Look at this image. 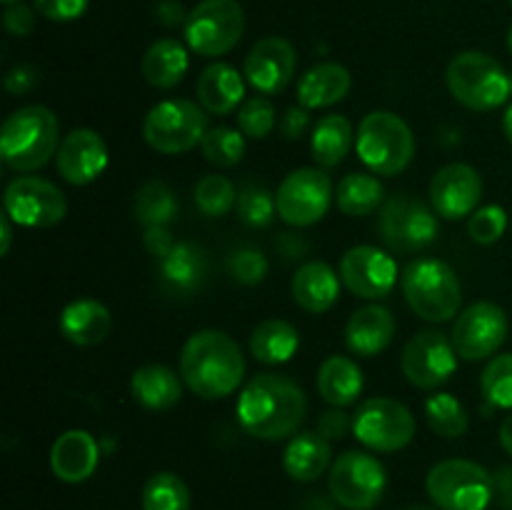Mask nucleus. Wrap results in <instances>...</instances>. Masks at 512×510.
Listing matches in <instances>:
<instances>
[{
  "mask_svg": "<svg viewBox=\"0 0 512 510\" xmlns=\"http://www.w3.org/2000/svg\"><path fill=\"white\" fill-rule=\"evenodd\" d=\"M195 90H198V103L210 115L238 113L240 105L245 103V75H240V70L230 63H210L200 73Z\"/></svg>",
  "mask_w": 512,
  "mask_h": 510,
  "instance_id": "obj_26",
  "label": "nucleus"
},
{
  "mask_svg": "<svg viewBox=\"0 0 512 510\" xmlns=\"http://www.w3.org/2000/svg\"><path fill=\"white\" fill-rule=\"evenodd\" d=\"M235 210H238V218L248 228H268L275 215H278L275 193H270L263 183L240 185Z\"/></svg>",
  "mask_w": 512,
  "mask_h": 510,
  "instance_id": "obj_40",
  "label": "nucleus"
},
{
  "mask_svg": "<svg viewBox=\"0 0 512 510\" xmlns=\"http://www.w3.org/2000/svg\"><path fill=\"white\" fill-rule=\"evenodd\" d=\"M245 10L238 0H200L183 23V38L193 53L220 58L243 40Z\"/></svg>",
  "mask_w": 512,
  "mask_h": 510,
  "instance_id": "obj_9",
  "label": "nucleus"
},
{
  "mask_svg": "<svg viewBox=\"0 0 512 510\" xmlns=\"http://www.w3.org/2000/svg\"><path fill=\"white\" fill-rule=\"evenodd\" d=\"M500 445H503L505 453L512 458V410L510 415H505L503 425H500Z\"/></svg>",
  "mask_w": 512,
  "mask_h": 510,
  "instance_id": "obj_52",
  "label": "nucleus"
},
{
  "mask_svg": "<svg viewBox=\"0 0 512 510\" xmlns=\"http://www.w3.org/2000/svg\"><path fill=\"white\" fill-rule=\"evenodd\" d=\"M268 270V258L255 248H238L228 255V275L240 285H260Z\"/></svg>",
  "mask_w": 512,
  "mask_h": 510,
  "instance_id": "obj_44",
  "label": "nucleus"
},
{
  "mask_svg": "<svg viewBox=\"0 0 512 510\" xmlns=\"http://www.w3.org/2000/svg\"><path fill=\"white\" fill-rule=\"evenodd\" d=\"M355 150L368 173L378 178H395L415 158V135L400 115L390 110H373L355 130Z\"/></svg>",
  "mask_w": 512,
  "mask_h": 510,
  "instance_id": "obj_5",
  "label": "nucleus"
},
{
  "mask_svg": "<svg viewBox=\"0 0 512 510\" xmlns=\"http://www.w3.org/2000/svg\"><path fill=\"white\" fill-rule=\"evenodd\" d=\"M13 220L10 215L5 213L0 215V255H8L10 253V243H13Z\"/></svg>",
  "mask_w": 512,
  "mask_h": 510,
  "instance_id": "obj_51",
  "label": "nucleus"
},
{
  "mask_svg": "<svg viewBox=\"0 0 512 510\" xmlns=\"http://www.w3.org/2000/svg\"><path fill=\"white\" fill-rule=\"evenodd\" d=\"M55 168L70 185H90L108 168V145L93 128H75L63 135L55 153Z\"/></svg>",
  "mask_w": 512,
  "mask_h": 510,
  "instance_id": "obj_20",
  "label": "nucleus"
},
{
  "mask_svg": "<svg viewBox=\"0 0 512 510\" xmlns=\"http://www.w3.org/2000/svg\"><path fill=\"white\" fill-rule=\"evenodd\" d=\"M510 83H512V73H510Z\"/></svg>",
  "mask_w": 512,
  "mask_h": 510,
  "instance_id": "obj_58",
  "label": "nucleus"
},
{
  "mask_svg": "<svg viewBox=\"0 0 512 510\" xmlns=\"http://www.w3.org/2000/svg\"><path fill=\"white\" fill-rule=\"evenodd\" d=\"M508 230V213L503 205H480L468 218V235L475 245H495Z\"/></svg>",
  "mask_w": 512,
  "mask_h": 510,
  "instance_id": "obj_43",
  "label": "nucleus"
},
{
  "mask_svg": "<svg viewBox=\"0 0 512 510\" xmlns=\"http://www.w3.org/2000/svg\"><path fill=\"white\" fill-rule=\"evenodd\" d=\"M5 5H13V3H20V0H3Z\"/></svg>",
  "mask_w": 512,
  "mask_h": 510,
  "instance_id": "obj_56",
  "label": "nucleus"
},
{
  "mask_svg": "<svg viewBox=\"0 0 512 510\" xmlns=\"http://www.w3.org/2000/svg\"><path fill=\"white\" fill-rule=\"evenodd\" d=\"M315 430H318L325 440H330V443H333V440H343L345 435L353 430V415L345 413L343 408H330L325 410V413H320Z\"/></svg>",
  "mask_w": 512,
  "mask_h": 510,
  "instance_id": "obj_47",
  "label": "nucleus"
},
{
  "mask_svg": "<svg viewBox=\"0 0 512 510\" xmlns=\"http://www.w3.org/2000/svg\"><path fill=\"white\" fill-rule=\"evenodd\" d=\"M3 210L15 225L43 230L63 223L68 213L65 193L50 180L38 175H20L5 185Z\"/></svg>",
  "mask_w": 512,
  "mask_h": 510,
  "instance_id": "obj_15",
  "label": "nucleus"
},
{
  "mask_svg": "<svg viewBox=\"0 0 512 510\" xmlns=\"http://www.w3.org/2000/svg\"><path fill=\"white\" fill-rule=\"evenodd\" d=\"M100 463L98 440L88 430H65L50 448V470L58 480L68 485L85 483Z\"/></svg>",
  "mask_w": 512,
  "mask_h": 510,
  "instance_id": "obj_21",
  "label": "nucleus"
},
{
  "mask_svg": "<svg viewBox=\"0 0 512 510\" xmlns=\"http://www.w3.org/2000/svg\"><path fill=\"white\" fill-rule=\"evenodd\" d=\"M405 303L428 323H448L460 315L463 305V285L458 273L445 260L420 258L405 265L400 275Z\"/></svg>",
  "mask_w": 512,
  "mask_h": 510,
  "instance_id": "obj_4",
  "label": "nucleus"
},
{
  "mask_svg": "<svg viewBox=\"0 0 512 510\" xmlns=\"http://www.w3.org/2000/svg\"><path fill=\"white\" fill-rule=\"evenodd\" d=\"M483 200V178L468 163H448L430 180V205L438 218L463 220L480 208Z\"/></svg>",
  "mask_w": 512,
  "mask_h": 510,
  "instance_id": "obj_18",
  "label": "nucleus"
},
{
  "mask_svg": "<svg viewBox=\"0 0 512 510\" xmlns=\"http://www.w3.org/2000/svg\"><path fill=\"white\" fill-rule=\"evenodd\" d=\"M400 370L413 388L438 390L458 370V353L450 343V335L435 328L415 333L400 355Z\"/></svg>",
  "mask_w": 512,
  "mask_h": 510,
  "instance_id": "obj_16",
  "label": "nucleus"
},
{
  "mask_svg": "<svg viewBox=\"0 0 512 510\" xmlns=\"http://www.w3.org/2000/svg\"><path fill=\"white\" fill-rule=\"evenodd\" d=\"M508 50L512 53V25H510V30H508Z\"/></svg>",
  "mask_w": 512,
  "mask_h": 510,
  "instance_id": "obj_55",
  "label": "nucleus"
},
{
  "mask_svg": "<svg viewBox=\"0 0 512 510\" xmlns=\"http://www.w3.org/2000/svg\"><path fill=\"white\" fill-rule=\"evenodd\" d=\"M340 280L363 300H380L398 285V263L375 245H355L340 258Z\"/></svg>",
  "mask_w": 512,
  "mask_h": 510,
  "instance_id": "obj_17",
  "label": "nucleus"
},
{
  "mask_svg": "<svg viewBox=\"0 0 512 510\" xmlns=\"http://www.w3.org/2000/svg\"><path fill=\"white\" fill-rule=\"evenodd\" d=\"M188 68V48H185V43H180L175 38H160L155 43H150V48L143 55V63H140L143 78L148 80V85H153L158 90H170L183 83Z\"/></svg>",
  "mask_w": 512,
  "mask_h": 510,
  "instance_id": "obj_31",
  "label": "nucleus"
},
{
  "mask_svg": "<svg viewBox=\"0 0 512 510\" xmlns=\"http://www.w3.org/2000/svg\"><path fill=\"white\" fill-rule=\"evenodd\" d=\"M235 120H238V130L245 138L265 140L278 128V110L265 95H253V98H245V103L235 113Z\"/></svg>",
  "mask_w": 512,
  "mask_h": 510,
  "instance_id": "obj_42",
  "label": "nucleus"
},
{
  "mask_svg": "<svg viewBox=\"0 0 512 510\" xmlns=\"http://www.w3.org/2000/svg\"><path fill=\"white\" fill-rule=\"evenodd\" d=\"M415 415L405 403L385 395L363 400L353 413V435L373 453H398L415 438Z\"/></svg>",
  "mask_w": 512,
  "mask_h": 510,
  "instance_id": "obj_10",
  "label": "nucleus"
},
{
  "mask_svg": "<svg viewBox=\"0 0 512 510\" xmlns=\"http://www.w3.org/2000/svg\"><path fill=\"white\" fill-rule=\"evenodd\" d=\"M425 420L435 435L450 440L463 438L470 425L468 410L450 393H435L425 400Z\"/></svg>",
  "mask_w": 512,
  "mask_h": 510,
  "instance_id": "obj_37",
  "label": "nucleus"
},
{
  "mask_svg": "<svg viewBox=\"0 0 512 510\" xmlns=\"http://www.w3.org/2000/svg\"><path fill=\"white\" fill-rule=\"evenodd\" d=\"M60 148L58 115L45 105H23L5 118L0 130V158L15 173H35Z\"/></svg>",
  "mask_w": 512,
  "mask_h": 510,
  "instance_id": "obj_3",
  "label": "nucleus"
},
{
  "mask_svg": "<svg viewBox=\"0 0 512 510\" xmlns=\"http://www.w3.org/2000/svg\"><path fill=\"white\" fill-rule=\"evenodd\" d=\"M318 393L330 408H348L358 403L365 388V378L360 365L348 355H330L318 368Z\"/></svg>",
  "mask_w": 512,
  "mask_h": 510,
  "instance_id": "obj_30",
  "label": "nucleus"
},
{
  "mask_svg": "<svg viewBox=\"0 0 512 510\" xmlns=\"http://www.w3.org/2000/svg\"><path fill=\"white\" fill-rule=\"evenodd\" d=\"M143 245L153 258H163L170 253V248L175 245L173 233H170V225H155V228H145L143 233Z\"/></svg>",
  "mask_w": 512,
  "mask_h": 510,
  "instance_id": "obj_50",
  "label": "nucleus"
},
{
  "mask_svg": "<svg viewBox=\"0 0 512 510\" xmlns=\"http://www.w3.org/2000/svg\"><path fill=\"white\" fill-rule=\"evenodd\" d=\"M295 68H298V55L293 43L280 35H268L260 38L245 55L243 75L258 90V95H278L295 78Z\"/></svg>",
  "mask_w": 512,
  "mask_h": 510,
  "instance_id": "obj_19",
  "label": "nucleus"
},
{
  "mask_svg": "<svg viewBox=\"0 0 512 510\" xmlns=\"http://www.w3.org/2000/svg\"><path fill=\"white\" fill-rule=\"evenodd\" d=\"M353 88V75L340 63H318L305 70L298 80V105L308 110L330 108L348 98Z\"/></svg>",
  "mask_w": 512,
  "mask_h": 510,
  "instance_id": "obj_27",
  "label": "nucleus"
},
{
  "mask_svg": "<svg viewBox=\"0 0 512 510\" xmlns=\"http://www.w3.org/2000/svg\"><path fill=\"white\" fill-rule=\"evenodd\" d=\"M35 83H38V70H35L33 65H15L13 70H8V75H5L3 80L5 90H8L10 95L30 93V90L35 88Z\"/></svg>",
  "mask_w": 512,
  "mask_h": 510,
  "instance_id": "obj_49",
  "label": "nucleus"
},
{
  "mask_svg": "<svg viewBox=\"0 0 512 510\" xmlns=\"http://www.w3.org/2000/svg\"><path fill=\"white\" fill-rule=\"evenodd\" d=\"M503 133H505V138L510 140V145H512V105L508 110H505V115H503Z\"/></svg>",
  "mask_w": 512,
  "mask_h": 510,
  "instance_id": "obj_53",
  "label": "nucleus"
},
{
  "mask_svg": "<svg viewBox=\"0 0 512 510\" xmlns=\"http://www.w3.org/2000/svg\"><path fill=\"white\" fill-rule=\"evenodd\" d=\"M245 135L235 128H210L200 143V153L215 168H233L245 158Z\"/></svg>",
  "mask_w": 512,
  "mask_h": 510,
  "instance_id": "obj_39",
  "label": "nucleus"
},
{
  "mask_svg": "<svg viewBox=\"0 0 512 510\" xmlns=\"http://www.w3.org/2000/svg\"><path fill=\"white\" fill-rule=\"evenodd\" d=\"M250 355L263 365H283L293 360L300 348V333L293 323L280 318L263 320L253 328L248 340Z\"/></svg>",
  "mask_w": 512,
  "mask_h": 510,
  "instance_id": "obj_33",
  "label": "nucleus"
},
{
  "mask_svg": "<svg viewBox=\"0 0 512 510\" xmlns=\"http://www.w3.org/2000/svg\"><path fill=\"white\" fill-rule=\"evenodd\" d=\"M183 378L175 373L173 368L163 363H148L135 368L133 378H130V393L138 405L145 410H170L180 403L183 398Z\"/></svg>",
  "mask_w": 512,
  "mask_h": 510,
  "instance_id": "obj_28",
  "label": "nucleus"
},
{
  "mask_svg": "<svg viewBox=\"0 0 512 510\" xmlns=\"http://www.w3.org/2000/svg\"><path fill=\"white\" fill-rule=\"evenodd\" d=\"M208 130V110L188 98L160 100L143 120L145 143L163 155L190 153Z\"/></svg>",
  "mask_w": 512,
  "mask_h": 510,
  "instance_id": "obj_8",
  "label": "nucleus"
},
{
  "mask_svg": "<svg viewBox=\"0 0 512 510\" xmlns=\"http://www.w3.org/2000/svg\"><path fill=\"white\" fill-rule=\"evenodd\" d=\"M235 413L250 438L278 443L300 433L308 415V398L288 375L260 373L243 385Z\"/></svg>",
  "mask_w": 512,
  "mask_h": 510,
  "instance_id": "obj_1",
  "label": "nucleus"
},
{
  "mask_svg": "<svg viewBox=\"0 0 512 510\" xmlns=\"http://www.w3.org/2000/svg\"><path fill=\"white\" fill-rule=\"evenodd\" d=\"M195 208L208 218H225L238 203V188L220 173L203 175L193 188Z\"/></svg>",
  "mask_w": 512,
  "mask_h": 510,
  "instance_id": "obj_38",
  "label": "nucleus"
},
{
  "mask_svg": "<svg viewBox=\"0 0 512 510\" xmlns=\"http://www.w3.org/2000/svg\"><path fill=\"white\" fill-rule=\"evenodd\" d=\"M35 13H38V10L25 5L23 0L13 5H5V13H3L5 30H8L10 35H15V38H25V35H30L35 30Z\"/></svg>",
  "mask_w": 512,
  "mask_h": 510,
  "instance_id": "obj_46",
  "label": "nucleus"
},
{
  "mask_svg": "<svg viewBox=\"0 0 512 510\" xmlns=\"http://www.w3.org/2000/svg\"><path fill=\"white\" fill-rule=\"evenodd\" d=\"M378 233L393 253H420L438 238V213L415 195L398 193L380 208Z\"/></svg>",
  "mask_w": 512,
  "mask_h": 510,
  "instance_id": "obj_11",
  "label": "nucleus"
},
{
  "mask_svg": "<svg viewBox=\"0 0 512 510\" xmlns=\"http://www.w3.org/2000/svg\"><path fill=\"white\" fill-rule=\"evenodd\" d=\"M405 510H435V508H428V505H410V508Z\"/></svg>",
  "mask_w": 512,
  "mask_h": 510,
  "instance_id": "obj_54",
  "label": "nucleus"
},
{
  "mask_svg": "<svg viewBox=\"0 0 512 510\" xmlns=\"http://www.w3.org/2000/svg\"><path fill=\"white\" fill-rule=\"evenodd\" d=\"M140 505L143 510H190V490L180 475L160 470L145 480Z\"/></svg>",
  "mask_w": 512,
  "mask_h": 510,
  "instance_id": "obj_36",
  "label": "nucleus"
},
{
  "mask_svg": "<svg viewBox=\"0 0 512 510\" xmlns=\"http://www.w3.org/2000/svg\"><path fill=\"white\" fill-rule=\"evenodd\" d=\"M388 475L383 463L365 450H345L333 460L328 490L338 505L348 510H370L383 500Z\"/></svg>",
  "mask_w": 512,
  "mask_h": 510,
  "instance_id": "obj_12",
  "label": "nucleus"
},
{
  "mask_svg": "<svg viewBox=\"0 0 512 510\" xmlns=\"http://www.w3.org/2000/svg\"><path fill=\"white\" fill-rule=\"evenodd\" d=\"M355 145V128L345 115L330 113L323 115L313 125L310 135V155L318 168H338L348 158L350 148Z\"/></svg>",
  "mask_w": 512,
  "mask_h": 510,
  "instance_id": "obj_32",
  "label": "nucleus"
},
{
  "mask_svg": "<svg viewBox=\"0 0 512 510\" xmlns=\"http://www.w3.org/2000/svg\"><path fill=\"white\" fill-rule=\"evenodd\" d=\"M483 398L493 408L512 410V353L493 355L480 375Z\"/></svg>",
  "mask_w": 512,
  "mask_h": 510,
  "instance_id": "obj_41",
  "label": "nucleus"
},
{
  "mask_svg": "<svg viewBox=\"0 0 512 510\" xmlns=\"http://www.w3.org/2000/svg\"><path fill=\"white\" fill-rule=\"evenodd\" d=\"M425 490L438 510H485L495 495V480L475 460L448 458L430 468Z\"/></svg>",
  "mask_w": 512,
  "mask_h": 510,
  "instance_id": "obj_7",
  "label": "nucleus"
},
{
  "mask_svg": "<svg viewBox=\"0 0 512 510\" xmlns=\"http://www.w3.org/2000/svg\"><path fill=\"white\" fill-rule=\"evenodd\" d=\"M508 330L510 323L505 310L493 300H478L460 310L453 330H450V343L460 360L480 363V360L493 358L503 348V343L508 340Z\"/></svg>",
  "mask_w": 512,
  "mask_h": 510,
  "instance_id": "obj_14",
  "label": "nucleus"
},
{
  "mask_svg": "<svg viewBox=\"0 0 512 510\" xmlns=\"http://www.w3.org/2000/svg\"><path fill=\"white\" fill-rule=\"evenodd\" d=\"M160 283L168 293L188 298L203 290L210 275V260L200 245L195 243H175L168 255L158 260Z\"/></svg>",
  "mask_w": 512,
  "mask_h": 510,
  "instance_id": "obj_22",
  "label": "nucleus"
},
{
  "mask_svg": "<svg viewBox=\"0 0 512 510\" xmlns=\"http://www.w3.org/2000/svg\"><path fill=\"white\" fill-rule=\"evenodd\" d=\"M385 185L373 173H348L335 188V205L348 218H365L383 208Z\"/></svg>",
  "mask_w": 512,
  "mask_h": 510,
  "instance_id": "obj_34",
  "label": "nucleus"
},
{
  "mask_svg": "<svg viewBox=\"0 0 512 510\" xmlns=\"http://www.w3.org/2000/svg\"><path fill=\"white\" fill-rule=\"evenodd\" d=\"M90 0H33V8L53 23H70L83 18Z\"/></svg>",
  "mask_w": 512,
  "mask_h": 510,
  "instance_id": "obj_45",
  "label": "nucleus"
},
{
  "mask_svg": "<svg viewBox=\"0 0 512 510\" xmlns=\"http://www.w3.org/2000/svg\"><path fill=\"white\" fill-rule=\"evenodd\" d=\"M340 273H335L328 263L323 260H308V263L300 265L293 275V283H290V293L293 300L308 313H328L335 303H338L340 295Z\"/></svg>",
  "mask_w": 512,
  "mask_h": 510,
  "instance_id": "obj_25",
  "label": "nucleus"
},
{
  "mask_svg": "<svg viewBox=\"0 0 512 510\" xmlns=\"http://www.w3.org/2000/svg\"><path fill=\"white\" fill-rule=\"evenodd\" d=\"M333 465V445L318 430H303L285 445L283 468L295 483H315Z\"/></svg>",
  "mask_w": 512,
  "mask_h": 510,
  "instance_id": "obj_29",
  "label": "nucleus"
},
{
  "mask_svg": "<svg viewBox=\"0 0 512 510\" xmlns=\"http://www.w3.org/2000/svg\"><path fill=\"white\" fill-rule=\"evenodd\" d=\"M180 378L203 400H223L243 385L245 358L233 335L205 328L190 335L180 350Z\"/></svg>",
  "mask_w": 512,
  "mask_h": 510,
  "instance_id": "obj_2",
  "label": "nucleus"
},
{
  "mask_svg": "<svg viewBox=\"0 0 512 510\" xmlns=\"http://www.w3.org/2000/svg\"><path fill=\"white\" fill-rule=\"evenodd\" d=\"M445 83L450 95L475 113L498 110L512 95L510 73L483 50H463L455 55L445 70Z\"/></svg>",
  "mask_w": 512,
  "mask_h": 510,
  "instance_id": "obj_6",
  "label": "nucleus"
},
{
  "mask_svg": "<svg viewBox=\"0 0 512 510\" xmlns=\"http://www.w3.org/2000/svg\"><path fill=\"white\" fill-rule=\"evenodd\" d=\"M58 325L68 343L78 345V348H93L110 335L113 315L100 300L75 298L60 310Z\"/></svg>",
  "mask_w": 512,
  "mask_h": 510,
  "instance_id": "obj_24",
  "label": "nucleus"
},
{
  "mask_svg": "<svg viewBox=\"0 0 512 510\" xmlns=\"http://www.w3.org/2000/svg\"><path fill=\"white\" fill-rule=\"evenodd\" d=\"M395 315L385 305H363L345 323V345L358 358H375L393 343Z\"/></svg>",
  "mask_w": 512,
  "mask_h": 510,
  "instance_id": "obj_23",
  "label": "nucleus"
},
{
  "mask_svg": "<svg viewBox=\"0 0 512 510\" xmlns=\"http://www.w3.org/2000/svg\"><path fill=\"white\" fill-rule=\"evenodd\" d=\"M280 135L285 140H300L310 128V110L303 108V105H290L278 120Z\"/></svg>",
  "mask_w": 512,
  "mask_h": 510,
  "instance_id": "obj_48",
  "label": "nucleus"
},
{
  "mask_svg": "<svg viewBox=\"0 0 512 510\" xmlns=\"http://www.w3.org/2000/svg\"><path fill=\"white\" fill-rule=\"evenodd\" d=\"M508 3H510V8H512V0H508Z\"/></svg>",
  "mask_w": 512,
  "mask_h": 510,
  "instance_id": "obj_57",
  "label": "nucleus"
},
{
  "mask_svg": "<svg viewBox=\"0 0 512 510\" xmlns=\"http://www.w3.org/2000/svg\"><path fill=\"white\" fill-rule=\"evenodd\" d=\"M335 200L333 180L323 168H298L280 180L275 205L283 223L293 228H310L328 215Z\"/></svg>",
  "mask_w": 512,
  "mask_h": 510,
  "instance_id": "obj_13",
  "label": "nucleus"
},
{
  "mask_svg": "<svg viewBox=\"0 0 512 510\" xmlns=\"http://www.w3.org/2000/svg\"><path fill=\"white\" fill-rule=\"evenodd\" d=\"M178 195L163 180H148L135 190L133 215L143 228H155V225H170L178 218Z\"/></svg>",
  "mask_w": 512,
  "mask_h": 510,
  "instance_id": "obj_35",
  "label": "nucleus"
}]
</instances>
